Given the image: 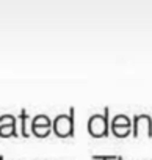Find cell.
I'll use <instances>...</instances> for the list:
<instances>
[{
    "mask_svg": "<svg viewBox=\"0 0 152 160\" xmlns=\"http://www.w3.org/2000/svg\"><path fill=\"white\" fill-rule=\"evenodd\" d=\"M110 108L105 107L104 113L93 115L88 121V132L94 138H107L110 135Z\"/></svg>",
    "mask_w": 152,
    "mask_h": 160,
    "instance_id": "cell-1",
    "label": "cell"
},
{
    "mask_svg": "<svg viewBox=\"0 0 152 160\" xmlns=\"http://www.w3.org/2000/svg\"><path fill=\"white\" fill-rule=\"evenodd\" d=\"M74 118H75V110L74 107L69 108L67 113L58 115L52 121V130L56 137L60 138H71L74 137Z\"/></svg>",
    "mask_w": 152,
    "mask_h": 160,
    "instance_id": "cell-2",
    "label": "cell"
},
{
    "mask_svg": "<svg viewBox=\"0 0 152 160\" xmlns=\"http://www.w3.org/2000/svg\"><path fill=\"white\" fill-rule=\"evenodd\" d=\"M132 135L135 138H152V118L146 113H138L132 119Z\"/></svg>",
    "mask_w": 152,
    "mask_h": 160,
    "instance_id": "cell-3",
    "label": "cell"
},
{
    "mask_svg": "<svg viewBox=\"0 0 152 160\" xmlns=\"http://www.w3.org/2000/svg\"><path fill=\"white\" fill-rule=\"evenodd\" d=\"M30 133H33L35 137H38V138H46V137H49L50 135V132H52V119L47 116V115H44V113H41V115H36L33 119H32V122H30Z\"/></svg>",
    "mask_w": 152,
    "mask_h": 160,
    "instance_id": "cell-4",
    "label": "cell"
},
{
    "mask_svg": "<svg viewBox=\"0 0 152 160\" xmlns=\"http://www.w3.org/2000/svg\"><path fill=\"white\" fill-rule=\"evenodd\" d=\"M110 130L115 137L118 138H125L132 133V119L127 116V115H116L113 119H111V124H110Z\"/></svg>",
    "mask_w": 152,
    "mask_h": 160,
    "instance_id": "cell-5",
    "label": "cell"
},
{
    "mask_svg": "<svg viewBox=\"0 0 152 160\" xmlns=\"http://www.w3.org/2000/svg\"><path fill=\"white\" fill-rule=\"evenodd\" d=\"M17 119L13 115H2L0 116V137H17Z\"/></svg>",
    "mask_w": 152,
    "mask_h": 160,
    "instance_id": "cell-6",
    "label": "cell"
},
{
    "mask_svg": "<svg viewBox=\"0 0 152 160\" xmlns=\"http://www.w3.org/2000/svg\"><path fill=\"white\" fill-rule=\"evenodd\" d=\"M28 121H30V116H28L27 110L22 108L21 113H19V124H17V127L21 129V135L24 138H28L30 137V129H28L30 124H28Z\"/></svg>",
    "mask_w": 152,
    "mask_h": 160,
    "instance_id": "cell-7",
    "label": "cell"
},
{
    "mask_svg": "<svg viewBox=\"0 0 152 160\" xmlns=\"http://www.w3.org/2000/svg\"><path fill=\"white\" fill-rule=\"evenodd\" d=\"M93 160H122L121 155H93Z\"/></svg>",
    "mask_w": 152,
    "mask_h": 160,
    "instance_id": "cell-8",
    "label": "cell"
},
{
    "mask_svg": "<svg viewBox=\"0 0 152 160\" xmlns=\"http://www.w3.org/2000/svg\"><path fill=\"white\" fill-rule=\"evenodd\" d=\"M0 160H5V157H3V155H0Z\"/></svg>",
    "mask_w": 152,
    "mask_h": 160,
    "instance_id": "cell-9",
    "label": "cell"
}]
</instances>
